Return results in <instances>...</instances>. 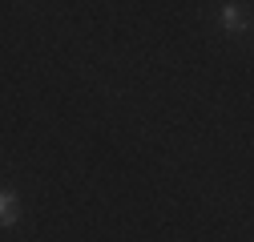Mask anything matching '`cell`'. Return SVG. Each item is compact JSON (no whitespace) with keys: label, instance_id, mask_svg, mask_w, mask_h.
I'll return each mask as SVG.
<instances>
[{"label":"cell","instance_id":"cell-1","mask_svg":"<svg viewBox=\"0 0 254 242\" xmlns=\"http://www.w3.org/2000/svg\"><path fill=\"white\" fill-rule=\"evenodd\" d=\"M20 222V198L12 194V190H0V226H16Z\"/></svg>","mask_w":254,"mask_h":242},{"label":"cell","instance_id":"cell-2","mask_svg":"<svg viewBox=\"0 0 254 242\" xmlns=\"http://www.w3.org/2000/svg\"><path fill=\"white\" fill-rule=\"evenodd\" d=\"M222 28H226V33H246L250 28V16H246V8H238V4H226L222 8Z\"/></svg>","mask_w":254,"mask_h":242}]
</instances>
